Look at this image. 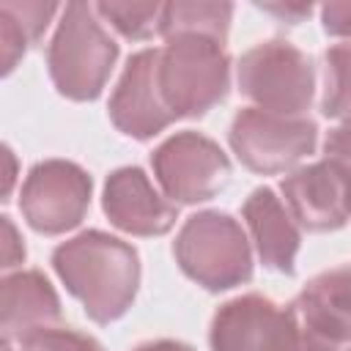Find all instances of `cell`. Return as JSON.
Here are the masks:
<instances>
[{"label":"cell","instance_id":"obj_1","mask_svg":"<svg viewBox=\"0 0 351 351\" xmlns=\"http://www.w3.org/2000/svg\"><path fill=\"white\" fill-rule=\"evenodd\" d=\"M52 266L71 296L96 324L118 321L140 285L137 250L110 233L85 230L52 252Z\"/></svg>","mask_w":351,"mask_h":351},{"label":"cell","instance_id":"obj_2","mask_svg":"<svg viewBox=\"0 0 351 351\" xmlns=\"http://www.w3.org/2000/svg\"><path fill=\"white\" fill-rule=\"evenodd\" d=\"M115 58L118 44L104 30L96 5L69 3L47 49V66L58 93L74 101L96 99L110 80Z\"/></svg>","mask_w":351,"mask_h":351},{"label":"cell","instance_id":"obj_3","mask_svg":"<svg viewBox=\"0 0 351 351\" xmlns=\"http://www.w3.org/2000/svg\"><path fill=\"white\" fill-rule=\"evenodd\" d=\"M156 85L173 118H200L228 96L230 60L208 36H176L159 49Z\"/></svg>","mask_w":351,"mask_h":351},{"label":"cell","instance_id":"obj_4","mask_svg":"<svg viewBox=\"0 0 351 351\" xmlns=\"http://www.w3.org/2000/svg\"><path fill=\"white\" fill-rule=\"evenodd\" d=\"M211 351H337L315 337L293 307L247 293L225 302L208 332Z\"/></svg>","mask_w":351,"mask_h":351},{"label":"cell","instance_id":"obj_5","mask_svg":"<svg viewBox=\"0 0 351 351\" xmlns=\"http://www.w3.org/2000/svg\"><path fill=\"white\" fill-rule=\"evenodd\" d=\"M181 271L206 291H228L252 277V252L241 225L225 211L192 214L173 244Z\"/></svg>","mask_w":351,"mask_h":351},{"label":"cell","instance_id":"obj_6","mask_svg":"<svg viewBox=\"0 0 351 351\" xmlns=\"http://www.w3.org/2000/svg\"><path fill=\"white\" fill-rule=\"evenodd\" d=\"M315 74L310 58L288 41H263L239 60V90L258 110L304 118L313 101Z\"/></svg>","mask_w":351,"mask_h":351},{"label":"cell","instance_id":"obj_7","mask_svg":"<svg viewBox=\"0 0 351 351\" xmlns=\"http://www.w3.org/2000/svg\"><path fill=\"white\" fill-rule=\"evenodd\" d=\"M230 148L255 173H285L313 154L318 126L310 118H285L258 107H244L230 123Z\"/></svg>","mask_w":351,"mask_h":351},{"label":"cell","instance_id":"obj_8","mask_svg":"<svg viewBox=\"0 0 351 351\" xmlns=\"http://www.w3.org/2000/svg\"><path fill=\"white\" fill-rule=\"evenodd\" d=\"M151 167L165 197H170L176 206L203 203L214 197L230 178L225 151L197 132H178L167 137L154 151Z\"/></svg>","mask_w":351,"mask_h":351},{"label":"cell","instance_id":"obj_9","mask_svg":"<svg viewBox=\"0 0 351 351\" xmlns=\"http://www.w3.org/2000/svg\"><path fill=\"white\" fill-rule=\"evenodd\" d=\"M90 206V176L66 159L38 162L25 184L19 208L27 225L44 236H58L77 228Z\"/></svg>","mask_w":351,"mask_h":351},{"label":"cell","instance_id":"obj_10","mask_svg":"<svg viewBox=\"0 0 351 351\" xmlns=\"http://www.w3.org/2000/svg\"><path fill=\"white\" fill-rule=\"evenodd\" d=\"M156 58L159 49H143L132 55L110 99L112 123L134 140H151L176 121L156 85Z\"/></svg>","mask_w":351,"mask_h":351},{"label":"cell","instance_id":"obj_11","mask_svg":"<svg viewBox=\"0 0 351 351\" xmlns=\"http://www.w3.org/2000/svg\"><path fill=\"white\" fill-rule=\"evenodd\" d=\"M280 192L285 197L291 217L313 233L337 230L351 219V200L346 181L326 159L285 176Z\"/></svg>","mask_w":351,"mask_h":351},{"label":"cell","instance_id":"obj_12","mask_svg":"<svg viewBox=\"0 0 351 351\" xmlns=\"http://www.w3.org/2000/svg\"><path fill=\"white\" fill-rule=\"evenodd\" d=\"M104 214L132 236H162L178 219V206L162 197L140 167H118L104 184Z\"/></svg>","mask_w":351,"mask_h":351},{"label":"cell","instance_id":"obj_13","mask_svg":"<svg viewBox=\"0 0 351 351\" xmlns=\"http://www.w3.org/2000/svg\"><path fill=\"white\" fill-rule=\"evenodd\" d=\"M299 321L324 343H351V266L315 274L291 304Z\"/></svg>","mask_w":351,"mask_h":351},{"label":"cell","instance_id":"obj_14","mask_svg":"<svg viewBox=\"0 0 351 351\" xmlns=\"http://www.w3.org/2000/svg\"><path fill=\"white\" fill-rule=\"evenodd\" d=\"M60 318V302L49 280L41 271H16L3 280L0 288V326L3 340L16 343L38 329L55 326Z\"/></svg>","mask_w":351,"mask_h":351},{"label":"cell","instance_id":"obj_15","mask_svg":"<svg viewBox=\"0 0 351 351\" xmlns=\"http://www.w3.org/2000/svg\"><path fill=\"white\" fill-rule=\"evenodd\" d=\"M244 219L255 239L263 266L280 274H293V261L299 252V230L288 206L274 195L271 186H258L247 197Z\"/></svg>","mask_w":351,"mask_h":351},{"label":"cell","instance_id":"obj_16","mask_svg":"<svg viewBox=\"0 0 351 351\" xmlns=\"http://www.w3.org/2000/svg\"><path fill=\"white\" fill-rule=\"evenodd\" d=\"M58 14L55 3H25V0H3L0 3V55L3 74H11L16 60L33 47L47 30L49 19Z\"/></svg>","mask_w":351,"mask_h":351},{"label":"cell","instance_id":"obj_17","mask_svg":"<svg viewBox=\"0 0 351 351\" xmlns=\"http://www.w3.org/2000/svg\"><path fill=\"white\" fill-rule=\"evenodd\" d=\"M233 5L230 3H167L162 5L159 36H208L225 44L230 27Z\"/></svg>","mask_w":351,"mask_h":351},{"label":"cell","instance_id":"obj_18","mask_svg":"<svg viewBox=\"0 0 351 351\" xmlns=\"http://www.w3.org/2000/svg\"><path fill=\"white\" fill-rule=\"evenodd\" d=\"M326 118L351 123V41L335 44L324 52V96Z\"/></svg>","mask_w":351,"mask_h":351},{"label":"cell","instance_id":"obj_19","mask_svg":"<svg viewBox=\"0 0 351 351\" xmlns=\"http://www.w3.org/2000/svg\"><path fill=\"white\" fill-rule=\"evenodd\" d=\"M96 14L110 22L123 38L145 41L159 33L162 5L159 3H99Z\"/></svg>","mask_w":351,"mask_h":351},{"label":"cell","instance_id":"obj_20","mask_svg":"<svg viewBox=\"0 0 351 351\" xmlns=\"http://www.w3.org/2000/svg\"><path fill=\"white\" fill-rule=\"evenodd\" d=\"M3 351H104V346L90 335L49 326V329H38L16 343L3 340Z\"/></svg>","mask_w":351,"mask_h":351},{"label":"cell","instance_id":"obj_21","mask_svg":"<svg viewBox=\"0 0 351 351\" xmlns=\"http://www.w3.org/2000/svg\"><path fill=\"white\" fill-rule=\"evenodd\" d=\"M324 159L340 173V178L346 181V189H348V200H351V123L337 126L326 134Z\"/></svg>","mask_w":351,"mask_h":351},{"label":"cell","instance_id":"obj_22","mask_svg":"<svg viewBox=\"0 0 351 351\" xmlns=\"http://www.w3.org/2000/svg\"><path fill=\"white\" fill-rule=\"evenodd\" d=\"M321 22L329 36L351 38V3H326L321 5Z\"/></svg>","mask_w":351,"mask_h":351},{"label":"cell","instance_id":"obj_23","mask_svg":"<svg viewBox=\"0 0 351 351\" xmlns=\"http://www.w3.org/2000/svg\"><path fill=\"white\" fill-rule=\"evenodd\" d=\"M25 258V244L16 236V228L11 222V217H3V269H11L16 263H22Z\"/></svg>","mask_w":351,"mask_h":351},{"label":"cell","instance_id":"obj_24","mask_svg":"<svg viewBox=\"0 0 351 351\" xmlns=\"http://www.w3.org/2000/svg\"><path fill=\"white\" fill-rule=\"evenodd\" d=\"M258 8H263V11H269V14H274L277 19H285L288 25H296V22H302V16H307L313 8H310V3H263V5H258Z\"/></svg>","mask_w":351,"mask_h":351},{"label":"cell","instance_id":"obj_25","mask_svg":"<svg viewBox=\"0 0 351 351\" xmlns=\"http://www.w3.org/2000/svg\"><path fill=\"white\" fill-rule=\"evenodd\" d=\"M134 351H195V348L186 343H178V340H151V343L137 346Z\"/></svg>","mask_w":351,"mask_h":351},{"label":"cell","instance_id":"obj_26","mask_svg":"<svg viewBox=\"0 0 351 351\" xmlns=\"http://www.w3.org/2000/svg\"><path fill=\"white\" fill-rule=\"evenodd\" d=\"M3 154H5V165H8V173H5V197H8L11 184H14V154H11V148H8V145L3 148Z\"/></svg>","mask_w":351,"mask_h":351}]
</instances>
